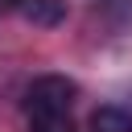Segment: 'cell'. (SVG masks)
<instances>
[{
    "mask_svg": "<svg viewBox=\"0 0 132 132\" xmlns=\"http://www.w3.org/2000/svg\"><path fill=\"white\" fill-rule=\"evenodd\" d=\"M91 132H132V116L124 107H95L91 111Z\"/></svg>",
    "mask_w": 132,
    "mask_h": 132,
    "instance_id": "obj_3",
    "label": "cell"
},
{
    "mask_svg": "<svg viewBox=\"0 0 132 132\" xmlns=\"http://www.w3.org/2000/svg\"><path fill=\"white\" fill-rule=\"evenodd\" d=\"M16 12L33 29H58L66 21V0H16Z\"/></svg>",
    "mask_w": 132,
    "mask_h": 132,
    "instance_id": "obj_2",
    "label": "cell"
},
{
    "mask_svg": "<svg viewBox=\"0 0 132 132\" xmlns=\"http://www.w3.org/2000/svg\"><path fill=\"white\" fill-rule=\"evenodd\" d=\"M0 8H16V0H0Z\"/></svg>",
    "mask_w": 132,
    "mask_h": 132,
    "instance_id": "obj_5",
    "label": "cell"
},
{
    "mask_svg": "<svg viewBox=\"0 0 132 132\" xmlns=\"http://www.w3.org/2000/svg\"><path fill=\"white\" fill-rule=\"evenodd\" d=\"M74 82L66 74H41L29 82L25 91V116L29 120H45V116H70V103H74Z\"/></svg>",
    "mask_w": 132,
    "mask_h": 132,
    "instance_id": "obj_1",
    "label": "cell"
},
{
    "mask_svg": "<svg viewBox=\"0 0 132 132\" xmlns=\"http://www.w3.org/2000/svg\"><path fill=\"white\" fill-rule=\"evenodd\" d=\"M29 132H74L70 116H45V120H29Z\"/></svg>",
    "mask_w": 132,
    "mask_h": 132,
    "instance_id": "obj_4",
    "label": "cell"
}]
</instances>
